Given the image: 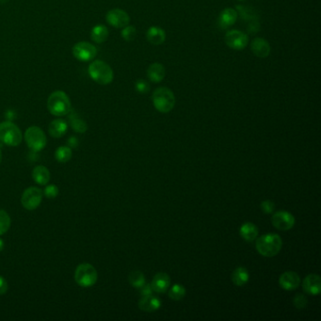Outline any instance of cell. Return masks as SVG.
I'll use <instances>...</instances> for the list:
<instances>
[{"label":"cell","instance_id":"11","mask_svg":"<svg viewBox=\"0 0 321 321\" xmlns=\"http://www.w3.org/2000/svg\"><path fill=\"white\" fill-rule=\"evenodd\" d=\"M107 23L116 29H124L130 23V16L121 9H112L106 15Z\"/></svg>","mask_w":321,"mask_h":321},{"label":"cell","instance_id":"35","mask_svg":"<svg viewBox=\"0 0 321 321\" xmlns=\"http://www.w3.org/2000/svg\"><path fill=\"white\" fill-rule=\"evenodd\" d=\"M260 208H261L264 213L271 214L274 211V209H275V203L270 200H265L261 202Z\"/></svg>","mask_w":321,"mask_h":321},{"label":"cell","instance_id":"19","mask_svg":"<svg viewBox=\"0 0 321 321\" xmlns=\"http://www.w3.org/2000/svg\"><path fill=\"white\" fill-rule=\"evenodd\" d=\"M146 39L154 45H161L166 40V32L159 27H151L146 32Z\"/></svg>","mask_w":321,"mask_h":321},{"label":"cell","instance_id":"14","mask_svg":"<svg viewBox=\"0 0 321 321\" xmlns=\"http://www.w3.org/2000/svg\"><path fill=\"white\" fill-rule=\"evenodd\" d=\"M250 50L258 58H267L269 56L271 48L269 42L264 38H256L250 43Z\"/></svg>","mask_w":321,"mask_h":321},{"label":"cell","instance_id":"24","mask_svg":"<svg viewBox=\"0 0 321 321\" xmlns=\"http://www.w3.org/2000/svg\"><path fill=\"white\" fill-rule=\"evenodd\" d=\"M32 178L37 184L44 186L50 180V173L47 167L37 166L32 172Z\"/></svg>","mask_w":321,"mask_h":321},{"label":"cell","instance_id":"2","mask_svg":"<svg viewBox=\"0 0 321 321\" xmlns=\"http://www.w3.org/2000/svg\"><path fill=\"white\" fill-rule=\"evenodd\" d=\"M48 108L54 116L61 117L71 112V101L63 90H56L48 99Z\"/></svg>","mask_w":321,"mask_h":321},{"label":"cell","instance_id":"16","mask_svg":"<svg viewBox=\"0 0 321 321\" xmlns=\"http://www.w3.org/2000/svg\"><path fill=\"white\" fill-rule=\"evenodd\" d=\"M151 286L154 291L156 293L166 292L171 286V278L165 272H159L155 274L154 279L151 283Z\"/></svg>","mask_w":321,"mask_h":321},{"label":"cell","instance_id":"30","mask_svg":"<svg viewBox=\"0 0 321 321\" xmlns=\"http://www.w3.org/2000/svg\"><path fill=\"white\" fill-rule=\"evenodd\" d=\"M11 227V218L6 211L0 209V236L6 234Z\"/></svg>","mask_w":321,"mask_h":321},{"label":"cell","instance_id":"13","mask_svg":"<svg viewBox=\"0 0 321 321\" xmlns=\"http://www.w3.org/2000/svg\"><path fill=\"white\" fill-rule=\"evenodd\" d=\"M279 284L280 286L283 289L290 291V290L297 289L299 286L301 285V279L296 272L286 271L280 276Z\"/></svg>","mask_w":321,"mask_h":321},{"label":"cell","instance_id":"33","mask_svg":"<svg viewBox=\"0 0 321 321\" xmlns=\"http://www.w3.org/2000/svg\"><path fill=\"white\" fill-rule=\"evenodd\" d=\"M135 88L139 94H142V95H145L149 93L150 90V85L148 82L144 79H139L136 84H135Z\"/></svg>","mask_w":321,"mask_h":321},{"label":"cell","instance_id":"22","mask_svg":"<svg viewBox=\"0 0 321 321\" xmlns=\"http://www.w3.org/2000/svg\"><path fill=\"white\" fill-rule=\"evenodd\" d=\"M239 234L244 240L251 242L258 237V228L253 222H245L240 227Z\"/></svg>","mask_w":321,"mask_h":321},{"label":"cell","instance_id":"37","mask_svg":"<svg viewBox=\"0 0 321 321\" xmlns=\"http://www.w3.org/2000/svg\"><path fill=\"white\" fill-rule=\"evenodd\" d=\"M8 288H9V286H8L6 280L0 275V295H4L8 291Z\"/></svg>","mask_w":321,"mask_h":321},{"label":"cell","instance_id":"28","mask_svg":"<svg viewBox=\"0 0 321 321\" xmlns=\"http://www.w3.org/2000/svg\"><path fill=\"white\" fill-rule=\"evenodd\" d=\"M55 157L60 163H66L71 159L72 150L67 146L59 147L55 153Z\"/></svg>","mask_w":321,"mask_h":321},{"label":"cell","instance_id":"38","mask_svg":"<svg viewBox=\"0 0 321 321\" xmlns=\"http://www.w3.org/2000/svg\"><path fill=\"white\" fill-rule=\"evenodd\" d=\"M4 249V241L0 238V251H2Z\"/></svg>","mask_w":321,"mask_h":321},{"label":"cell","instance_id":"36","mask_svg":"<svg viewBox=\"0 0 321 321\" xmlns=\"http://www.w3.org/2000/svg\"><path fill=\"white\" fill-rule=\"evenodd\" d=\"M153 292H154V290H153V288H152L151 284H150V285L145 284L144 286L141 287V294H142V296H143V297H145V296H150V295H152V294H153Z\"/></svg>","mask_w":321,"mask_h":321},{"label":"cell","instance_id":"23","mask_svg":"<svg viewBox=\"0 0 321 321\" xmlns=\"http://www.w3.org/2000/svg\"><path fill=\"white\" fill-rule=\"evenodd\" d=\"M250 274L248 269L244 267H238L232 274L233 283L238 286H243L249 282Z\"/></svg>","mask_w":321,"mask_h":321},{"label":"cell","instance_id":"8","mask_svg":"<svg viewBox=\"0 0 321 321\" xmlns=\"http://www.w3.org/2000/svg\"><path fill=\"white\" fill-rule=\"evenodd\" d=\"M42 201V190L35 187L27 189L21 197V203L27 210H35L39 208Z\"/></svg>","mask_w":321,"mask_h":321},{"label":"cell","instance_id":"17","mask_svg":"<svg viewBox=\"0 0 321 321\" xmlns=\"http://www.w3.org/2000/svg\"><path fill=\"white\" fill-rule=\"evenodd\" d=\"M238 18V13L235 9L232 8H226L222 12H220L219 17V23L220 27L223 29H228L236 24Z\"/></svg>","mask_w":321,"mask_h":321},{"label":"cell","instance_id":"34","mask_svg":"<svg viewBox=\"0 0 321 321\" xmlns=\"http://www.w3.org/2000/svg\"><path fill=\"white\" fill-rule=\"evenodd\" d=\"M44 195L49 199H54L59 194V189L56 185H49L44 189Z\"/></svg>","mask_w":321,"mask_h":321},{"label":"cell","instance_id":"4","mask_svg":"<svg viewBox=\"0 0 321 321\" xmlns=\"http://www.w3.org/2000/svg\"><path fill=\"white\" fill-rule=\"evenodd\" d=\"M90 78L99 85H108L114 79V73L111 67L103 60H95L89 65Z\"/></svg>","mask_w":321,"mask_h":321},{"label":"cell","instance_id":"26","mask_svg":"<svg viewBox=\"0 0 321 321\" xmlns=\"http://www.w3.org/2000/svg\"><path fill=\"white\" fill-rule=\"evenodd\" d=\"M70 125L72 128L78 133H85L88 129L87 124L76 113H71L70 115Z\"/></svg>","mask_w":321,"mask_h":321},{"label":"cell","instance_id":"3","mask_svg":"<svg viewBox=\"0 0 321 321\" xmlns=\"http://www.w3.org/2000/svg\"><path fill=\"white\" fill-rule=\"evenodd\" d=\"M152 101L155 109L161 113L171 112L176 102L173 90L166 87L155 89L152 95Z\"/></svg>","mask_w":321,"mask_h":321},{"label":"cell","instance_id":"27","mask_svg":"<svg viewBox=\"0 0 321 321\" xmlns=\"http://www.w3.org/2000/svg\"><path fill=\"white\" fill-rule=\"evenodd\" d=\"M129 283H130L131 286L135 288H141L142 286H144L146 284V280H145V276L144 274L140 271V270H134L129 274Z\"/></svg>","mask_w":321,"mask_h":321},{"label":"cell","instance_id":"1","mask_svg":"<svg viewBox=\"0 0 321 321\" xmlns=\"http://www.w3.org/2000/svg\"><path fill=\"white\" fill-rule=\"evenodd\" d=\"M282 246L283 240L277 234L263 235L256 239V250L261 256L266 257L277 256L282 249Z\"/></svg>","mask_w":321,"mask_h":321},{"label":"cell","instance_id":"40","mask_svg":"<svg viewBox=\"0 0 321 321\" xmlns=\"http://www.w3.org/2000/svg\"><path fill=\"white\" fill-rule=\"evenodd\" d=\"M238 1H244V0H238Z\"/></svg>","mask_w":321,"mask_h":321},{"label":"cell","instance_id":"7","mask_svg":"<svg viewBox=\"0 0 321 321\" xmlns=\"http://www.w3.org/2000/svg\"><path fill=\"white\" fill-rule=\"evenodd\" d=\"M25 140L29 148L34 152H40L47 145V136L38 126H30L25 133Z\"/></svg>","mask_w":321,"mask_h":321},{"label":"cell","instance_id":"18","mask_svg":"<svg viewBox=\"0 0 321 321\" xmlns=\"http://www.w3.org/2000/svg\"><path fill=\"white\" fill-rule=\"evenodd\" d=\"M161 301L157 297H154L153 295L143 297L139 302V308L144 312L152 313L161 308Z\"/></svg>","mask_w":321,"mask_h":321},{"label":"cell","instance_id":"20","mask_svg":"<svg viewBox=\"0 0 321 321\" xmlns=\"http://www.w3.org/2000/svg\"><path fill=\"white\" fill-rule=\"evenodd\" d=\"M165 67L158 62L152 63L147 69V77L154 83L161 82L165 78Z\"/></svg>","mask_w":321,"mask_h":321},{"label":"cell","instance_id":"5","mask_svg":"<svg viewBox=\"0 0 321 321\" xmlns=\"http://www.w3.org/2000/svg\"><path fill=\"white\" fill-rule=\"evenodd\" d=\"M23 135L17 125L12 122L0 124V141L9 146H18L22 143Z\"/></svg>","mask_w":321,"mask_h":321},{"label":"cell","instance_id":"9","mask_svg":"<svg viewBox=\"0 0 321 321\" xmlns=\"http://www.w3.org/2000/svg\"><path fill=\"white\" fill-rule=\"evenodd\" d=\"M224 42L234 50H243L249 43V37L240 30H229L224 36Z\"/></svg>","mask_w":321,"mask_h":321},{"label":"cell","instance_id":"32","mask_svg":"<svg viewBox=\"0 0 321 321\" xmlns=\"http://www.w3.org/2000/svg\"><path fill=\"white\" fill-rule=\"evenodd\" d=\"M293 304H294V306L297 309H304V308L306 307L307 304H308V301H307V297H305L304 295L299 294L296 297H294Z\"/></svg>","mask_w":321,"mask_h":321},{"label":"cell","instance_id":"39","mask_svg":"<svg viewBox=\"0 0 321 321\" xmlns=\"http://www.w3.org/2000/svg\"><path fill=\"white\" fill-rule=\"evenodd\" d=\"M1 161H2V153H1V150H0V163H1Z\"/></svg>","mask_w":321,"mask_h":321},{"label":"cell","instance_id":"31","mask_svg":"<svg viewBox=\"0 0 321 321\" xmlns=\"http://www.w3.org/2000/svg\"><path fill=\"white\" fill-rule=\"evenodd\" d=\"M121 35L126 42H132L135 40V38L137 36V30L135 27L128 25L123 29Z\"/></svg>","mask_w":321,"mask_h":321},{"label":"cell","instance_id":"6","mask_svg":"<svg viewBox=\"0 0 321 321\" xmlns=\"http://www.w3.org/2000/svg\"><path fill=\"white\" fill-rule=\"evenodd\" d=\"M98 278V274L96 268L90 264H81L79 265L76 272L75 280L78 286L82 287H90L95 286Z\"/></svg>","mask_w":321,"mask_h":321},{"label":"cell","instance_id":"12","mask_svg":"<svg viewBox=\"0 0 321 321\" xmlns=\"http://www.w3.org/2000/svg\"><path fill=\"white\" fill-rule=\"evenodd\" d=\"M271 222L276 229L281 231H288L295 225V218L291 213L281 210L274 213Z\"/></svg>","mask_w":321,"mask_h":321},{"label":"cell","instance_id":"15","mask_svg":"<svg viewBox=\"0 0 321 321\" xmlns=\"http://www.w3.org/2000/svg\"><path fill=\"white\" fill-rule=\"evenodd\" d=\"M304 291L310 295H318L321 290V279L317 274H309L303 283Z\"/></svg>","mask_w":321,"mask_h":321},{"label":"cell","instance_id":"25","mask_svg":"<svg viewBox=\"0 0 321 321\" xmlns=\"http://www.w3.org/2000/svg\"><path fill=\"white\" fill-rule=\"evenodd\" d=\"M90 38L96 43L106 42L108 38V30L104 25H97L90 32Z\"/></svg>","mask_w":321,"mask_h":321},{"label":"cell","instance_id":"21","mask_svg":"<svg viewBox=\"0 0 321 321\" xmlns=\"http://www.w3.org/2000/svg\"><path fill=\"white\" fill-rule=\"evenodd\" d=\"M68 129V125L63 119H56L50 123L48 126V132L53 137H61L65 135Z\"/></svg>","mask_w":321,"mask_h":321},{"label":"cell","instance_id":"10","mask_svg":"<svg viewBox=\"0 0 321 321\" xmlns=\"http://www.w3.org/2000/svg\"><path fill=\"white\" fill-rule=\"evenodd\" d=\"M74 57L82 62L94 60L97 55V48L90 42H79L73 48Z\"/></svg>","mask_w":321,"mask_h":321},{"label":"cell","instance_id":"29","mask_svg":"<svg viewBox=\"0 0 321 321\" xmlns=\"http://www.w3.org/2000/svg\"><path fill=\"white\" fill-rule=\"evenodd\" d=\"M186 296V288L182 285H173L169 290V297L173 301H180Z\"/></svg>","mask_w":321,"mask_h":321}]
</instances>
